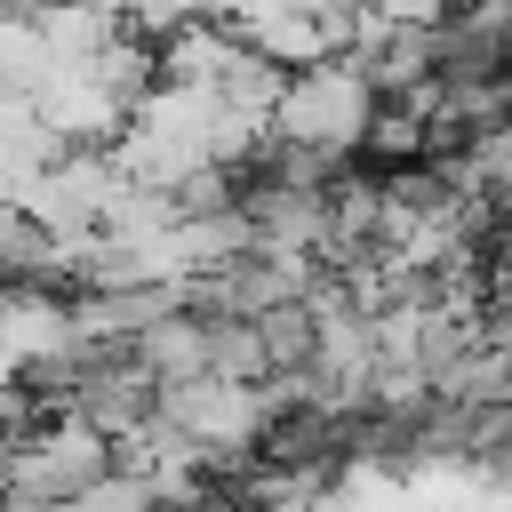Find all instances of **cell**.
<instances>
[{
	"label": "cell",
	"instance_id": "3957f363",
	"mask_svg": "<svg viewBox=\"0 0 512 512\" xmlns=\"http://www.w3.org/2000/svg\"><path fill=\"white\" fill-rule=\"evenodd\" d=\"M96 480H112V440H104L96 424H80V416L16 448V496H24V504H48V512H56V504L88 496Z\"/></svg>",
	"mask_w": 512,
	"mask_h": 512
},
{
	"label": "cell",
	"instance_id": "7a4b0ae2",
	"mask_svg": "<svg viewBox=\"0 0 512 512\" xmlns=\"http://www.w3.org/2000/svg\"><path fill=\"white\" fill-rule=\"evenodd\" d=\"M272 392L264 384H224V376H200V384H184V392H168L160 400V416L216 464V456H240V448H256V432L272 424Z\"/></svg>",
	"mask_w": 512,
	"mask_h": 512
},
{
	"label": "cell",
	"instance_id": "277c9868",
	"mask_svg": "<svg viewBox=\"0 0 512 512\" xmlns=\"http://www.w3.org/2000/svg\"><path fill=\"white\" fill-rule=\"evenodd\" d=\"M56 512H160V488H152V480L112 472V480H96L88 496H72V504H56Z\"/></svg>",
	"mask_w": 512,
	"mask_h": 512
},
{
	"label": "cell",
	"instance_id": "6da1fadb",
	"mask_svg": "<svg viewBox=\"0 0 512 512\" xmlns=\"http://www.w3.org/2000/svg\"><path fill=\"white\" fill-rule=\"evenodd\" d=\"M376 88H368V72L360 64H312V72H296L288 80V96H280V136L296 144V152H344L352 136H376Z\"/></svg>",
	"mask_w": 512,
	"mask_h": 512
}]
</instances>
